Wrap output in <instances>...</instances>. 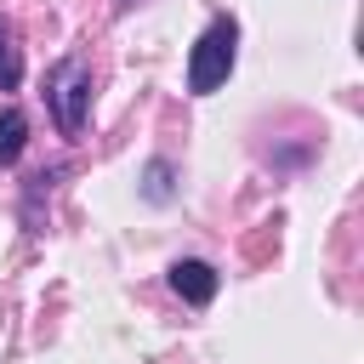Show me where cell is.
I'll return each mask as SVG.
<instances>
[{
  "label": "cell",
  "instance_id": "6da1fadb",
  "mask_svg": "<svg viewBox=\"0 0 364 364\" xmlns=\"http://www.w3.org/2000/svg\"><path fill=\"white\" fill-rule=\"evenodd\" d=\"M46 108H51V125L68 142H80V131L91 119V63L80 51H68L46 68Z\"/></svg>",
  "mask_w": 364,
  "mask_h": 364
},
{
  "label": "cell",
  "instance_id": "7a4b0ae2",
  "mask_svg": "<svg viewBox=\"0 0 364 364\" xmlns=\"http://www.w3.org/2000/svg\"><path fill=\"white\" fill-rule=\"evenodd\" d=\"M233 63H239V23L228 11H216L205 23V34L193 40V51H188V97L222 91L228 74H233Z\"/></svg>",
  "mask_w": 364,
  "mask_h": 364
},
{
  "label": "cell",
  "instance_id": "3957f363",
  "mask_svg": "<svg viewBox=\"0 0 364 364\" xmlns=\"http://www.w3.org/2000/svg\"><path fill=\"white\" fill-rule=\"evenodd\" d=\"M165 279H171V290H176L188 307H210L216 290H222V273H216L205 256H182V262H171Z\"/></svg>",
  "mask_w": 364,
  "mask_h": 364
},
{
  "label": "cell",
  "instance_id": "277c9868",
  "mask_svg": "<svg viewBox=\"0 0 364 364\" xmlns=\"http://www.w3.org/2000/svg\"><path fill=\"white\" fill-rule=\"evenodd\" d=\"M63 176H68V165L57 159V165H46V171H34V176L23 182V228H28V233H46V216H40V205L51 199V188H57Z\"/></svg>",
  "mask_w": 364,
  "mask_h": 364
},
{
  "label": "cell",
  "instance_id": "5b68a950",
  "mask_svg": "<svg viewBox=\"0 0 364 364\" xmlns=\"http://www.w3.org/2000/svg\"><path fill=\"white\" fill-rule=\"evenodd\" d=\"M28 148V114L23 108H0V171H11Z\"/></svg>",
  "mask_w": 364,
  "mask_h": 364
},
{
  "label": "cell",
  "instance_id": "8992f818",
  "mask_svg": "<svg viewBox=\"0 0 364 364\" xmlns=\"http://www.w3.org/2000/svg\"><path fill=\"white\" fill-rule=\"evenodd\" d=\"M142 199L148 205H171L176 199V165L171 159H148L142 165Z\"/></svg>",
  "mask_w": 364,
  "mask_h": 364
},
{
  "label": "cell",
  "instance_id": "52a82bcc",
  "mask_svg": "<svg viewBox=\"0 0 364 364\" xmlns=\"http://www.w3.org/2000/svg\"><path fill=\"white\" fill-rule=\"evenodd\" d=\"M23 85V46H17V28L0 17V91H17Z\"/></svg>",
  "mask_w": 364,
  "mask_h": 364
},
{
  "label": "cell",
  "instance_id": "ba28073f",
  "mask_svg": "<svg viewBox=\"0 0 364 364\" xmlns=\"http://www.w3.org/2000/svg\"><path fill=\"white\" fill-rule=\"evenodd\" d=\"M114 6H119V11H125V6H136V0H114Z\"/></svg>",
  "mask_w": 364,
  "mask_h": 364
}]
</instances>
